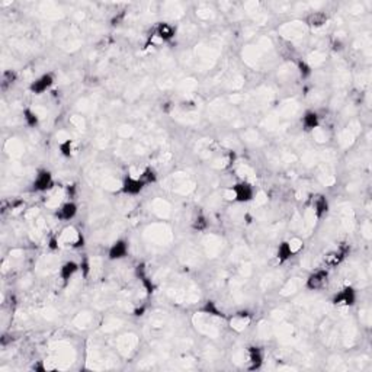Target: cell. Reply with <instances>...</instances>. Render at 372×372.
<instances>
[{"mask_svg":"<svg viewBox=\"0 0 372 372\" xmlns=\"http://www.w3.org/2000/svg\"><path fill=\"white\" fill-rule=\"evenodd\" d=\"M16 73L13 71V70H6V71H3V74H1V87H3V90H6L9 86H12L15 83V80H16Z\"/></svg>","mask_w":372,"mask_h":372,"instance_id":"ffe728a7","label":"cell"},{"mask_svg":"<svg viewBox=\"0 0 372 372\" xmlns=\"http://www.w3.org/2000/svg\"><path fill=\"white\" fill-rule=\"evenodd\" d=\"M231 193L233 199L238 203H247L253 201L254 187L246 181H240L231 186Z\"/></svg>","mask_w":372,"mask_h":372,"instance_id":"6da1fadb","label":"cell"},{"mask_svg":"<svg viewBox=\"0 0 372 372\" xmlns=\"http://www.w3.org/2000/svg\"><path fill=\"white\" fill-rule=\"evenodd\" d=\"M346 254H348V249L346 247H339V249L330 252V253L324 257V263L329 268H336V266H339L346 259Z\"/></svg>","mask_w":372,"mask_h":372,"instance_id":"7c38bea8","label":"cell"},{"mask_svg":"<svg viewBox=\"0 0 372 372\" xmlns=\"http://www.w3.org/2000/svg\"><path fill=\"white\" fill-rule=\"evenodd\" d=\"M206 227H208V221L202 214H198L192 221V228L196 231H203V230H206Z\"/></svg>","mask_w":372,"mask_h":372,"instance_id":"44dd1931","label":"cell"},{"mask_svg":"<svg viewBox=\"0 0 372 372\" xmlns=\"http://www.w3.org/2000/svg\"><path fill=\"white\" fill-rule=\"evenodd\" d=\"M313 209H314V214H316L317 218H323L324 215H327V212L330 209V203L327 201V198L323 196V195H319L317 198H314Z\"/></svg>","mask_w":372,"mask_h":372,"instance_id":"5bb4252c","label":"cell"},{"mask_svg":"<svg viewBox=\"0 0 372 372\" xmlns=\"http://www.w3.org/2000/svg\"><path fill=\"white\" fill-rule=\"evenodd\" d=\"M295 249H294V243L292 241H282L279 246H278V249H276V259H278V262L279 263H285L288 262L294 254H295Z\"/></svg>","mask_w":372,"mask_h":372,"instance_id":"8fae6325","label":"cell"},{"mask_svg":"<svg viewBox=\"0 0 372 372\" xmlns=\"http://www.w3.org/2000/svg\"><path fill=\"white\" fill-rule=\"evenodd\" d=\"M356 300H358V294H356L355 288L345 287L333 295L332 303L336 307H354L356 304Z\"/></svg>","mask_w":372,"mask_h":372,"instance_id":"7a4b0ae2","label":"cell"},{"mask_svg":"<svg viewBox=\"0 0 372 372\" xmlns=\"http://www.w3.org/2000/svg\"><path fill=\"white\" fill-rule=\"evenodd\" d=\"M301 124H303L305 131H313V130L319 128L320 117H319V114L316 111H307L303 119H301Z\"/></svg>","mask_w":372,"mask_h":372,"instance_id":"4fadbf2b","label":"cell"},{"mask_svg":"<svg viewBox=\"0 0 372 372\" xmlns=\"http://www.w3.org/2000/svg\"><path fill=\"white\" fill-rule=\"evenodd\" d=\"M55 83V77L52 73H45V74H41L39 77H36L34 82H31L29 85V92L32 95H42L45 93L47 90H50L52 85Z\"/></svg>","mask_w":372,"mask_h":372,"instance_id":"5b68a950","label":"cell"},{"mask_svg":"<svg viewBox=\"0 0 372 372\" xmlns=\"http://www.w3.org/2000/svg\"><path fill=\"white\" fill-rule=\"evenodd\" d=\"M329 281V272L327 269H317V271L311 272L305 281V288L310 291H320L326 287Z\"/></svg>","mask_w":372,"mask_h":372,"instance_id":"8992f818","label":"cell"},{"mask_svg":"<svg viewBox=\"0 0 372 372\" xmlns=\"http://www.w3.org/2000/svg\"><path fill=\"white\" fill-rule=\"evenodd\" d=\"M80 269V265L74 260H67L61 265L60 271H58V275H60V279L64 282V284H68L71 281V278L79 272Z\"/></svg>","mask_w":372,"mask_h":372,"instance_id":"9c48e42d","label":"cell"},{"mask_svg":"<svg viewBox=\"0 0 372 372\" xmlns=\"http://www.w3.org/2000/svg\"><path fill=\"white\" fill-rule=\"evenodd\" d=\"M22 117H23V122H25L26 127H29V128L38 127V124H39V117H38V114L35 112L34 109L25 108L23 112H22Z\"/></svg>","mask_w":372,"mask_h":372,"instance_id":"e0dca14e","label":"cell"},{"mask_svg":"<svg viewBox=\"0 0 372 372\" xmlns=\"http://www.w3.org/2000/svg\"><path fill=\"white\" fill-rule=\"evenodd\" d=\"M79 214V206L74 201H67L64 202L55 212L57 218L60 221H71L76 218V215Z\"/></svg>","mask_w":372,"mask_h":372,"instance_id":"ba28073f","label":"cell"},{"mask_svg":"<svg viewBox=\"0 0 372 372\" xmlns=\"http://www.w3.org/2000/svg\"><path fill=\"white\" fill-rule=\"evenodd\" d=\"M327 20H329V16L324 12H313V13H310L307 16V19H305L307 25L310 28H314V29L324 26L327 23Z\"/></svg>","mask_w":372,"mask_h":372,"instance_id":"2e32d148","label":"cell"},{"mask_svg":"<svg viewBox=\"0 0 372 372\" xmlns=\"http://www.w3.org/2000/svg\"><path fill=\"white\" fill-rule=\"evenodd\" d=\"M58 152H60V154L63 157H66V159L71 157V154H73V140L66 138L63 141H60L58 143Z\"/></svg>","mask_w":372,"mask_h":372,"instance_id":"d6986e66","label":"cell"},{"mask_svg":"<svg viewBox=\"0 0 372 372\" xmlns=\"http://www.w3.org/2000/svg\"><path fill=\"white\" fill-rule=\"evenodd\" d=\"M175 34H176V29L168 23V22H160L157 26H156V35L162 39V41H172L175 38Z\"/></svg>","mask_w":372,"mask_h":372,"instance_id":"9a60e30c","label":"cell"},{"mask_svg":"<svg viewBox=\"0 0 372 372\" xmlns=\"http://www.w3.org/2000/svg\"><path fill=\"white\" fill-rule=\"evenodd\" d=\"M313 68H311V66L308 64V63H305V61H298V71H300V76L303 77V79H308L310 76H311V71Z\"/></svg>","mask_w":372,"mask_h":372,"instance_id":"603a6c76","label":"cell"},{"mask_svg":"<svg viewBox=\"0 0 372 372\" xmlns=\"http://www.w3.org/2000/svg\"><path fill=\"white\" fill-rule=\"evenodd\" d=\"M52 187H54V176H52V173L47 169L38 170V173L35 175L34 182H32V189H34L35 192L44 193V192L51 190Z\"/></svg>","mask_w":372,"mask_h":372,"instance_id":"3957f363","label":"cell"},{"mask_svg":"<svg viewBox=\"0 0 372 372\" xmlns=\"http://www.w3.org/2000/svg\"><path fill=\"white\" fill-rule=\"evenodd\" d=\"M146 189V185L141 182V179L138 176H130L127 175L124 179H122V184H121V192L124 195H128V196H137L140 195L143 190Z\"/></svg>","mask_w":372,"mask_h":372,"instance_id":"277c9868","label":"cell"},{"mask_svg":"<svg viewBox=\"0 0 372 372\" xmlns=\"http://www.w3.org/2000/svg\"><path fill=\"white\" fill-rule=\"evenodd\" d=\"M247 359H249V364H250V367H249L250 370H259L263 365L265 354L259 346H250L247 349Z\"/></svg>","mask_w":372,"mask_h":372,"instance_id":"30bf717a","label":"cell"},{"mask_svg":"<svg viewBox=\"0 0 372 372\" xmlns=\"http://www.w3.org/2000/svg\"><path fill=\"white\" fill-rule=\"evenodd\" d=\"M130 252V244L125 238H118L115 240L109 249H108V259L109 260H122L128 256Z\"/></svg>","mask_w":372,"mask_h":372,"instance_id":"52a82bcc","label":"cell"},{"mask_svg":"<svg viewBox=\"0 0 372 372\" xmlns=\"http://www.w3.org/2000/svg\"><path fill=\"white\" fill-rule=\"evenodd\" d=\"M57 247H58V246H57V240H55V238H51L50 249H52V250H54V249H57Z\"/></svg>","mask_w":372,"mask_h":372,"instance_id":"cb8c5ba5","label":"cell"},{"mask_svg":"<svg viewBox=\"0 0 372 372\" xmlns=\"http://www.w3.org/2000/svg\"><path fill=\"white\" fill-rule=\"evenodd\" d=\"M138 178L141 179V182L146 185V187L150 185H154V184L157 182V173H156V170L152 169V168H147V169L143 170L141 175H140Z\"/></svg>","mask_w":372,"mask_h":372,"instance_id":"ac0fdd59","label":"cell"},{"mask_svg":"<svg viewBox=\"0 0 372 372\" xmlns=\"http://www.w3.org/2000/svg\"><path fill=\"white\" fill-rule=\"evenodd\" d=\"M203 313L211 314V316H217V317H221V316H222V313L218 310L217 304L212 303V301H206V304L203 307Z\"/></svg>","mask_w":372,"mask_h":372,"instance_id":"7402d4cb","label":"cell"}]
</instances>
